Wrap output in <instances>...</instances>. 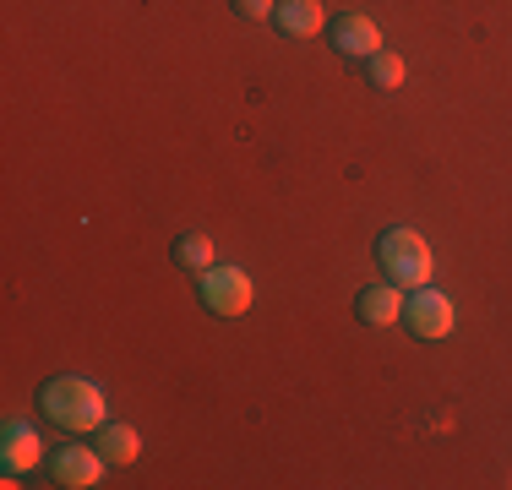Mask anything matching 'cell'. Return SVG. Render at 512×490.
<instances>
[{"label":"cell","instance_id":"cell-1","mask_svg":"<svg viewBox=\"0 0 512 490\" xmlns=\"http://www.w3.org/2000/svg\"><path fill=\"white\" fill-rule=\"evenodd\" d=\"M39 403L60 431L88 436V431H99V425H109L104 420V392H99V382H88V376H55V382H44Z\"/></svg>","mask_w":512,"mask_h":490},{"label":"cell","instance_id":"cell-2","mask_svg":"<svg viewBox=\"0 0 512 490\" xmlns=\"http://www.w3.org/2000/svg\"><path fill=\"white\" fill-rule=\"evenodd\" d=\"M376 262H382V278H393L398 289H420L436 273L431 245H425V235H414V229H387L376 240Z\"/></svg>","mask_w":512,"mask_h":490},{"label":"cell","instance_id":"cell-3","mask_svg":"<svg viewBox=\"0 0 512 490\" xmlns=\"http://www.w3.org/2000/svg\"><path fill=\"white\" fill-rule=\"evenodd\" d=\"M251 300H256L251 273H240V267H207L202 273V305L213 316H246Z\"/></svg>","mask_w":512,"mask_h":490},{"label":"cell","instance_id":"cell-4","mask_svg":"<svg viewBox=\"0 0 512 490\" xmlns=\"http://www.w3.org/2000/svg\"><path fill=\"white\" fill-rule=\"evenodd\" d=\"M404 322H409L414 338H447L453 322H458V311H453V300H447L442 289L420 284V289H409V300H404Z\"/></svg>","mask_w":512,"mask_h":490},{"label":"cell","instance_id":"cell-5","mask_svg":"<svg viewBox=\"0 0 512 490\" xmlns=\"http://www.w3.org/2000/svg\"><path fill=\"white\" fill-rule=\"evenodd\" d=\"M104 452L99 447H60L55 458H50V474H55V485H66V490H88V485H99L104 480Z\"/></svg>","mask_w":512,"mask_h":490},{"label":"cell","instance_id":"cell-6","mask_svg":"<svg viewBox=\"0 0 512 490\" xmlns=\"http://www.w3.org/2000/svg\"><path fill=\"white\" fill-rule=\"evenodd\" d=\"M39 458H44V441L33 425H22V420H11L6 425V436H0V463H6V474H28V469H39Z\"/></svg>","mask_w":512,"mask_h":490},{"label":"cell","instance_id":"cell-7","mask_svg":"<svg viewBox=\"0 0 512 490\" xmlns=\"http://www.w3.org/2000/svg\"><path fill=\"white\" fill-rule=\"evenodd\" d=\"M333 49L338 55H355V60H371L382 49V28L371 17H360V11H349V17L333 22Z\"/></svg>","mask_w":512,"mask_h":490},{"label":"cell","instance_id":"cell-8","mask_svg":"<svg viewBox=\"0 0 512 490\" xmlns=\"http://www.w3.org/2000/svg\"><path fill=\"white\" fill-rule=\"evenodd\" d=\"M273 22L289 39H316V33L327 28V11H322V0H278Z\"/></svg>","mask_w":512,"mask_h":490},{"label":"cell","instance_id":"cell-9","mask_svg":"<svg viewBox=\"0 0 512 490\" xmlns=\"http://www.w3.org/2000/svg\"><path fill=\"white\" fill-rule=\"evenodd\" d=\"M404 300L409 294L387 278V284H371V289H360V322H371V327H387V322H398L404 316Z\"/></svg>","mask_w":512,"mask_h":490},{"label":"cell","instance_id":"cell-10","mask_svg":"<svg viewBox=\"0 0 512 490\" xmlns=\"http://www.w3.org/2000/svg\"><path fill=\"white\" fill-rule=\"evenodd\" d=\"M99 452H104L109 463H137L142 436L131 431V425H99Z\"/></svg>","mask_w":512,"mask_h":490},{"label":"cell","instance_id":"cell-11","mask_svg":"<svg viewBox=\"0 0 512 490\" xmlns=\"http://www.w3.org/2000/svg\"><path fill=\"white\" fill-rule=\"evenodd\" d=\"M175 262L191 267V273H207V267H213V240L207 235H180L175 240Z\"/></svg>","mask_w":512,"mask_h":490},{"label":"cell","instance_id":"cell-12","mask_svg":"<svg viewBox=\"0 0 512 490\" xmlns=\"http://www.w3.org/2000/svg\"><path fill=\"white\" fill-rule=\"evenodd\" d=\"M365 66H371V82H376V88H398V82H404V71H409L404 55H393V49H376Z\"/></svg>","mask_w":512,"mask_h":490},{"label":"cell","instance_id":"cell-13","mask_svg":"<svg viewBox=\"0 0 512 490\" xmlns=\"http://www.w3.org/2000/svg\"><path fill=\"white\" fill-rule=\"evenodd\" d=\"M235 11H240V17H273V11H278V0H235Z\"/></svg>","mask_w":512,"mask_h":490}]
</instances>
